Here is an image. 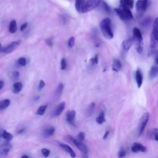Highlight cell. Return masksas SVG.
<instances>
[{"mask_svg":"<svg viewBox=\"0 0 158 158\" xmlns=\"http://www.w3.org/2000/svg\"><path fill=\"white\" fill-rule=\"evenodd\" d=\"M101 2V0H88L83 6L82 12L85 13L93 10L99 6Z\"/></svg>","mask_w":158,"mask_h":158,"instance_id":"277c9868","label":"cell"},{"mask_svg":"<svg viewBox=\"0 0 158 158\" xmlns=\"http://www.w3.org/2000/svg\"><path fill=\"white\" fill-rule=\"evenodd\" d=\"M46 43L49 46H52L53 44L52 38H48V39L46 40Z\"/></svg>","mask_w":158,"mask_h":158,"instance_id":"b9f144b4","label":"cell"},{"mask_svg":"<svg viewBox=\"0 0 158 158\" xmlns=\"http://www.w3.org/2000/svg\"><path fill=\"white\" fill-rule=\"evenodd\" d=\"M11 103V101L8 100V99H6L4 100L0 101V110H3L6 109L10 105Z\"/></svg>","mask_w":158,"mask_h":158,"instance_id":"484cf974","label":"cell"},{"mask_svg":"<svg viewBox=\"0 0 158 158\" xmlns=\"http://www.w3.org/2000/svg\"><path fill=\"white\" fill-rule=\"evenodd\" d=\"M54 132H55V128L53 127H50L45 130L44 134L46 137H51L53 135Z\"/></svg>","mask_w":158,"mask_h":158,"instance_id":"83f0119b","label":"cell"},{"mask_svg":"<svg viewBox=\"0 0 158 158\" xmlns=\"http://www.w3.org/2000/svg\"><path fill=\"white\" fill-rule=\"evenodd\" d=\"M18 64L20 65V66H25L26 64H27V60L25 58H20L19 59H18Z\"/></svg>","mask_w":158,"mask_h":158,"instance_id":"d6a6232c","label":"cell"},{"mask_svg":"<svg viewBox=\"0 0 158 158\" xmlns=\"http://www.w3.org/2000/svg\"><path fill=\"white\" fill-rule=\"evenodd\" d=\"M109 131H107L105 134H104V135L103 136V140H106V139L108 138V135H109Z\"/></svg>","mask_w":158,"mask_h":158,"instance_id":"f6af8a7d","label":"cell"},{"mask_svg":"<svg viewBox=\"0 0 158 158\" xmlns=\"http://www.w3.org/2000/svg\"><path fill=\"white\" fill-rule=\"evenodd\" d=\"M76 115V112L75 110L68 111L66 113V120L67 122L72 125H74V120Z\"/></svg>","mask_w":158,"mask_h":158,"instance_id":"8fae6325","label":"cell"},{"mask_svg":"<svg viewBox=\"0 0 158 158\" xmlns=\"http://www.w3.org/2000/svg\"><path fill=\"white\" fill-rule=\"evenodd\" d=\"M125 155H126V152H125V151L123 149L120 150L118 153V157L119 158L124 157L125 156Z\"/></svg>","mask_w":158,"mask_h":158,"instance_id":"f35d334b","label":"cell"},{"mask_svg":"<svg viewBox=\"0 0 158 158\" xmlns=\"http://www.w3.org/2000/svg\"><path fill=\"white\" fill-rule=\"evenodd\" d=\"M63 89H64V85L62 83H60L59 84L58 86V88L56 89V95L58 98L61 96V95L63 93Z\"/></svg>","mask_w":158,"mask_h":158,"instance_id":"4dcf8cb0","label":"cell"},{"mask_svg":"<svg viewBox=\"0 0 158 158\" xmlns=\"http://www.w3.org/2000/svg\"><path fill=\"white\" fill-rule=\"evenodd\" d=\"M100 29L106 38L110 40L113 38L114 34L111 28V20L109 18H105L101 22Z\"/></svg>","mask_w":158,"mask_h":158,"instance_id":"7a4b0ae2","label":"cell"},{"mask_svg":"<svg viewBox=\"0 0 158 158\" xmlns=\"http://www.w3.org/2000/svg\"><path fill=\"white\" fill-rule=\"evenodd\" d=\"M2 137L5 139L6 140H7L8 142H10L12 140L13 138V136L10 133H9L8 132H6V131H4L3 132V133H2Z\"/></svg>","mask_w":158,"mask_h":158,"instance_id":"f1b7e54d","label":"cell"},{"mask_svg":"<svg viewBox=\"0 0 158 158\" xmlns=\"http://www.w3.org/2000/svg\"><path fill=\"white\" fill-rule=\"evenodd\" d=\"M157 18H156L153 22V28L151 34L150 40V48L149 50V56H151L155 52L157 46L158 42V25H157Z\"/></svg>","mask_w":158,"mask_h":158,"instance_id":"6da1fadb","label":"cell"},{"mask_svg":"<svg viewBox=\"0 0 158 158\" xmlns=\"http://www.w3.org/2000/svg\"><path fill=\"white\" fill-rule=\"evenodd\" d=\"M132 45H133L132 38H128L127 40H124L121 45L122 52H127L132 47Z\"/></svg>","mask_w":158,"mask_h":158,"instance_id":"7c38bea8","label":"cell"},{"mask_svg":"<svg viewBox=\"0 0 158 158\" xmlns=\"http://www.w3.org/2000/svg\"><path fill=\"white\" fill-rule=\"evenodd\" d=\"M133 43L135 44V49L138 53H142L143 52V41H139L136 39L132 38Z\"/></svg>","mask_w":158,"mask_h":158,"instance_id":"2e32d148","label":"cell"},{"mask_svg":"<svg viewBox=\"0 0 158 158\" xmlns=\"http://www.w3.org/2000/svg\"><path fill=\"white\" fill-rule=\"evenodd\" d=\"M47 105H42L39 107L38 109H37L36 114L39 115H43L45 114L46 109H47Z\"/></svg>","mask_w":158,"mask_h":158,"instance_id":"1f68e13d","label":"cell"},{"mask_svg":"<svg viewBox=\"0 0 158 158\" xmlns=\"http://www.w3.org/2000/svg\"><path fill=\"white\" fill-rule=\"evenodd\" d=\"M17 30V22H16V21L15 20H12L10 22V24H9V31L11 34H14L16 32Z\"/></svg>","mask_w":158,"mask_h":158,"instance_id":"cb8c5ba5","label":"cell"},{"mask_svg":"<svg viewBox=\"0 0 158 158\" xmlns=\"http://www.w3.org/2000/svg\"><path fill=\"white\" fill-rule=\"evenodd\" d=\"M98 63V56L96 54L95 57L91 58L90 61V67L93 68Z\"/></svg>","mask_w":158,"mask_h":158,"instance_id":"f546056e","label":"cell"},{"mask_svg":"<svg viewBox=\"0 0 158 158\" xmlns=\"http://www.w3.org/2000/svg\"><path fill=\"white\" fill-rule=\"evenodd\" d=\"M41 153L43 155L44 157H48L50 155V151L46 148H43V149L41 150Z\"/></svg>","mask_w":158,"mask_h":158,"instance_id":"8d00e7d4","label":"cell"},{"mask_svg":"<svg viewBox=\"0 0 158 158\" xmlns=\"http://www.w3.org/2000/svg\"><path fill=\"white\" fill-rule=\"evenodd\" d=\"M4 82L2 80H0V90L2 89L3 87H4Z\"/></svg>","mask_w":158,"mask_h":158,"instance_id":"bcb514c9","label":"cell"},{"mask_svg":"<svg viewBox=\"0 0 158 158\" xmlns=\"http://www.w3.org/2000/svg\"><path fill=\"white\" fill-rule=\"evenodd\" d=\"M22 89V84L21 82H16L12 87V92L15 94H18Z\"/></svg>","mask_w":158,"mask_h":158,"instance_id":"7402d4cb","label":"cell"},{"mask_svg":"<svg viewBox=\"0 0 158 158\" xmlns=\"http://www.w3.org/2000/svg\"><path fill=\"white\" fill-rule=\"evenodd\" d=\"M150 22V20H148V19H145V21H143L142 23V25L143 26H147L148 25V24H149Z\"/></svg>","mask_w":158,"mask_h":158,"instance_id":"7bdbcfd3","label":"cell"},{"mask_svg":"<svg viewBox=\"0 0 158 158\" xmlns=\"http://www.w3.org/2000/svg\"><path fill=\"white\" fill-rule=\"evenodd\" d=\"M19 75H20L19 72L18 71H14L12 73V77L14 80H17V79H18L19 77Z\"/></svg>","mask_w":158,"mask_h":158,"instance_id":"ab89813d","label":"cell"},{"mask_svg":"<svg viewBox=\"0 0 158 158\" xmlns=\"http://www.w3.org/2000/svg\"><path fill=\"white\" fill-rule=\"evenodd\" d=\"M96 122L100 125H101L102 124H103L106 122L105 114H104V112L101 113L96 118Z\"/></svg>","mask_w":158,"mask_h":158,"instance_id":"4316f807","label":"cell"},{"mask_svg":"<svg viewBox=\"0 0 158 158\" xmlns=\"http://www.w3.org/2000/svg\"><path fill=\"white\" fill-rule=\"evenodd\" d=\"M77 140L80 141V142H82L85 140V133L84 132H80L77 136Z\"/></svg>","mask_w":158,"mask_h":158,"instance_id":"836d02e7","label":"cell"},{"mask_svg":"<svg viewBox=\"0 0 158 158\" xmlns=\"http://www.w3.org/2000/svg\"><path fill=\"white\" fill-rule=\"evenodd\" d=\"M82 158H88V155H87V154H84V153H83V155H82Z\"/></svg>","mask_w":158,"mask_h":158,"instance_id":"7dc6e473","label":"cell"},{"mask_svg":"<svg viewBox=\"0 0 158 158\" xmlns=\"http://www.w3.org/2000/svg\"><path fill=\"white\" fill-rule=\"evenodd\" d=\"M67 67V62L66 59L65 58H63L61 61V70H65Z\"/></svg>","mask_w":158,"mask_h":158,"instance_id":"e575fe53","label":"cell"},{"mask_svg":"<svg viewBox=\"0 0 158 158\" xmlns=\"http://www.w3.org/2000/svg\"><path fill=\"white\" fill-rule=\"evenodd\" d=\"M149 4V0H138L136 3V9L138 17L142 16L145 12Z\"/></svg>","mask_w":158,"mask_h":158,"instance_id":"5b68a950","label":"cell"},{"mask_svg":"<svg viewBox=\"0 0 158 158\" xmlns=\"http://www.w3.org/2000/svg\"><path fill=\"white\" fill-rule=\"evenodd\" d=\"M114 10L116 13V14L122 21H127L133 19V17L131 9L127 7L120 5L119 8H115Z\"/></svg>","mask_w":158,"mask_h":158,"instance_id":"3957f363","label":"cell"},{"mask_svg":"<svg viewBox=\"0 0 158 158\" xmlns=\"http://www.w3.org/2000/svg\"><path fill=\"white\" fill-rule=\"evenodd\" d=\"M149 119H150V114L148 113H146L143 115L140 120V128H139L138 135V137H140L142 135V134L143 133L144 130H145V128L146 126L148 121H149Z\"/></svg>","mask_w":158,"mask_h":158,"instance_id":"ba28073f","label":"cell"},{"mask_svg":"<svg viewBox=\"0 0 158 158\" xmlns=\"http://www.w3.org/2000/svg\"><path fill=\"white\" fill-rule=\"evenodd\" d=\"M103 3V9L104 10L107 12L108 13H109L111 12V8H109V6L108 5V4H107L106 2L103 1L102 2Z\"/></svg>","mask_w":158,"mask_h":158,"instance_id":"74e56055","label":"cell"},{"mask_svg":"<svg viewBox=\"0 0 158 158\" xmlns=\"http://www.w3.org/2000/svg\"><path fill=\"white\" fill-rule=\"evenodd\" d=\"M75 44V38L74 36H71L68 41V46L69 48H72Z\"/></svg>","mask_w":158,"mask_h":158,"instance_id":"d590c367","label":"cell"},{"mask_svg":"<svg viewBox=\"0 0 158 158\" xmlns=\"http://www.w3.org/2000/svg\"><path fill=\"white\" fill-rule=\"evenodd\" d=\"M158 72V68H157V63H155V65L151 67L150 72H149V76L150 79H154L157 76Z\"/></svg>","mask_w":158,"mask_h":158,"instance_id":"e0dca14e","label":"cell"},{"mask_svg":"<svg viewBox=\"0 0 158 158\" xmlns=\"http://www.w3.org/2000/svg\"><path fill=\"white\" fill-rule=\"evenodd\" d=\"M132 151L135 153H137L140 151L145 153L146 151V148L145 146L141 145L140 143H135L132 146Z\"/></svg>","mask_w":158,"mask_h":158,"instance_id":"4fadbf2b","label":"cell"},{"mask_svg":"<svg viewBox=\"0 0 158 158\" xmlns=\"http://www.w3.org/2000/svg\"><path fill=\"white\" fill-rule=\"evenodd\" d=\"M120 6L127 7L130 9L133 8L134 1L133 0H120Z\"/></svg>","mask_w":158,"mask_h":158,"instance_id":"44dd1931","label":"cell"},{"mask_svg":"<svg viewBox=\"0 0 158 158\" xmlns=\"http://www.w3.org/2000/svg\"><path fill=\"white\" fill-rule=\"evenodd\" d=\"M65 106H66V103H65L64 101L61 102V103L57 106V108H56L55 111H54L53 117H58L59 115H61L62 113L63 112V111L65 108Z\"/></svg>","mask_w":158,"mask_h":158,"instance_id":"5bb4252c","label":"cell"},{"mask_svg":"<svg viewBox=\"0 0 158 158\" xmlns=\"http://www.w3.org/2000/svg\"><path fill=\"white\" fill-rule=\"evenodd\" d=\"M11 148L12 145L9 143L4 144L0 147V158H5Z\"/></svg>","mask_w":158,"mask_h":158,"instance_id":"9c48e42d","label":"cell"},{"mask_svg":"<svg viewBox=\"0 0 158 158\" xmlns=\"http://www.w3.org/2000/svg\"><path fill=\"white\" fill-rule=\"evenodd\" d=\"M21 158H29V157L27 155H23V156L21 157Z\"/></svg>","mask_w":158,"mask_h":158,"instance_id":"c3c4849f","label":"cell"},{"mask_svg":"<svg viewBox=\"0 0 158 158\" xmlns=\"http://www.w3.org/2000/svg\"><path fill=\"white\" fill-rule=\"evenodd\" d=\"M45 82L43 80H40L39 83V85H38V89L39 90L43 89V88L45 87Z\"/></svg>","mask_w":158,"mask_h":158,"instance_id":"60d3db41","label":"cell"},{"mask_svg":"<svg viewBox=\"0 0 158 158\" xmlns=\"http://www.w3.org/2000/svg\"><path fill=\"white\" fill-rule=\"evenodd\" d=\"M148 137H149V138L151 139V140H155L156 141L158 140V137H157L158 131L157 128L152 130L151 131L148 133Z\"/></svg>","mask_w":158,"mask_h":158,"instance_id":"603a6c76","label":"cell"},{"mask_svg":"<svg viewBox=\"0 0 158 158\" xmlns=\"http://www.w3.org/2000/svg\"><path fill=\"white\" fill-rule=\"evenodd\" d=\"M133 38L136 39L139 41H143V36L140 29L135 27L133 29Z\"/></svg>","mask_w":158,"mask_h":158,"instance_id":"ac0fdd59","label":"cell"},{"mask_svg":"<svg viewBox=\"0 0 158 158\" xmlns=\"http://www.w3.org/2000/svg\"><path fill=\"white\" fill-rule=\"evenodd\" d=\"M135 78L138 88H140L143 83V76L140 69H138L135 73Z\"/></svg>","mask_w":158,"mask_h":158,"instance_id":"9a60e30c","label":"cell"},{"mask_svg":"<svg viewBox=\"0 0 158 158\" xmlns=\"http://www.w3.org/2000/svg\"><path fill=\"white\" fill-rule=\"evenodd\" d=\"M67 138L69 139V141L73 143L74 145H75L78 149L80 150L82 153H84V154H87L88 152V149L87 146L83 144L82 142L78 140L77 139L74 138L71 136H67Z\"/></svg>","mask_w":158,"mask_h":158,"instance_id":"8992f818","label":"cell"},{"mask_svg":"<svg viewBox=\"0 0 158 158\" xmlns=\"http://www.w3.org/2000/svg\"><path fill=\"white\" fill-rule=\"evenodd\" d=\"M27 27V23H26V22L24 23V24H23L21 27V31L23 32L26 29Z\"/></svg>","mask_w":158,"mask_h":158,"instance_id":"ee69618b","label":"cell"},{"mask_svg":"<svg viewBox=\"0 0 158 158\" xmlns=\"http://www.w3.org/2000/svg\"><path fill=\"white\" fill-rule=\"evenodd\" d=\"M57 143L64 150L66 151L68 153V154L70 155V156H71L72 158H75L76 157V153L74 152V151L72 150V148L70 146H69L68 145H66V144H64V143H63L59 142H57Z\"/></svg>","mask_w":158,"mask_h":158,"instance_id":"30bf717a","label":"cell"},{"mask_svg":"<svg viewBox=\"0 0 158 158\" xmlns=\"http://www.w3.org/2000/svg\"><path fill=\"white\" fill-rule=\"evenodd\" d=\"M95 103H91L89 106L88 107V108L86 110L85 112V115L87 117H90L92 114L93 113V111L95 110Z\"/></svg>","mask_w":158,"mask_h":158,"instance_id":"d4e9b609","label":"cell"},{"mask_svg":"<svg viewBox=\"0 0 158 158\" xmlns=\"http://www.w3.org/2000/svg\"><path fill=\"white\" fill-rule=\"evenodd\" d=\"M21 43V40H17L14 41H12L5 47L1 48L0 50V52L4 53L6 54H9L12 53L14 50H15L19 46Z\"/></svg>","mask_w":158,"mask_h":158,"instance_id":"52a82bcc","label":"cell"},{"mask_svg":"<svg viewBox=\"0 0 158 158\" xmlns=\"http://www.w3.org/2000/svg\"><path fill=\"white\" fill-rule=\"evenodd\" d=\"M2 48V47H1V43H0V50H1V49Z\"/></svg>","mask_w":158,"mask_h":158,"instance_id":"681fc988","label":"cell"},{"mask_svg":"<svg viewBox=\"0 0 158 158\" xmlns=\"http://www.w3.org/2000/svg\"><path fill=\"white\" fill-rule=\"evenodd\" d=\"M113 70L115 72H119L120 71V69H122V64L121 62L120 61V60L115 59L113 61V65H112Z\"/></svg>","mask_w":158,"mask_h":158,"instance_id":"d6986e66","label":"cell"},{"mask_svg":"<svg viewBox=\"0 0 158 158\" xmlns=\"http://www.w3.org/2000/svg\"><path fill=\"white\" fill-rule=\"evenodd\" d=\"M85 0H76L75 6L77 12H82V9L85 5Z\"/></svg>","mask_w":158,"mask_h":158,"instance_id":"ffe728a7","label":"cell"}]
</instances>
